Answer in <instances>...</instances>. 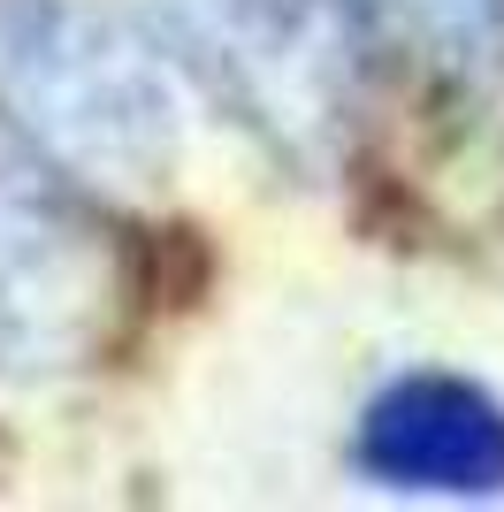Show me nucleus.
Returning a JSON list of instances; mask_svg holds the SVG:
<instances>
[{"instance_id": "1", "label": "nucleus", "mask_w": 504, "mask_h": 512, "mask_svg": "<svg viewBox=\"0 0 504 512\" xmlns=\"http://www.w3.org/2000/svg\"><path fill=\"white\" fill-rule=\"evenodd\" d=\"M0 115L100 192H153L184 153L176 85L115 0H0Z\"/></svg>"}, {"instance_id": "2", "label": "nucleus", "mask_w": 504, "mask_h": 512, "mask_svg": "<svg viewBox=\"0 0 504 512\" xmlns=\"http://www.w3.org/2000/svg\"><path fill=\"white\" fill-rule=\"evenodd\" d=\"M130 321V260L77 176L0 153V375L62 383Z\"/></svg>"}, {"instance_id": "3", "label": "nucleus", "mask_w": 504, "mask_h": 512, "mask_svg": "<svg viewBox=\"0 0 504 512\" xmlns=\"http://www.w3.org/2000/svg\"><path fill=\"white\" fill-rule=\"evenodd\" d=\"M161 39L207 92L298 176H321L344 138L336 0H146Z\"/></svg>"}, {"instance_id": "4", "label": "nucleus", "mask_w": 504, "mask_h": 512, "mask_svg": "<svg viewBox=\"0 0 504 512\" xmlns=\"http://www.w3.org/2000/svg\"><path fill=\"white\" fill-rule=\"evenodd\" d=\"M359 467L413 497H497L504 490V406L466 375H398L359 413Z\"/></svg>"}, {"instance_id": "5", "label": "nucleus", "mask_w": 504, "mask_h": 512, "mask_svg": "<svg viewBox=\"0 0 504 512\" xmlns=\"http://www.w3.org/2000/svg\"><path fill=\"white\" fill-rule=\"evenodd\" d=\"M336 16L428 92H474L504 77V0H336Z\"/></svg>"}]
</instances>
